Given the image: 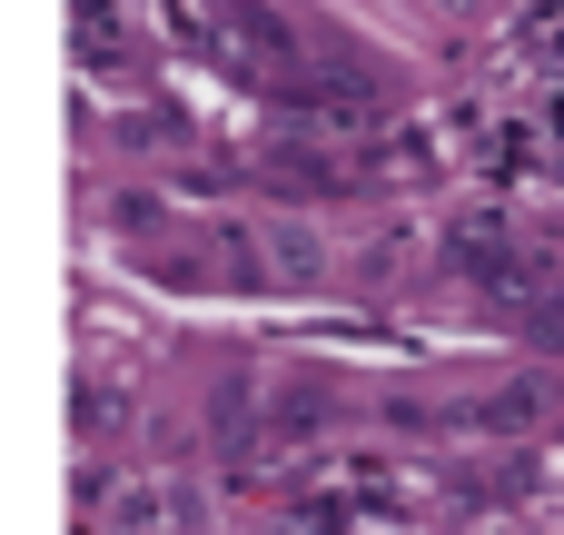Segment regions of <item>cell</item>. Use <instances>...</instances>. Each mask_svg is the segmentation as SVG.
Wrapping results in <instances>:
<instances>
[{"mask_svg": "<svg viewBox=\"0 0 564 535\" xmlns=\"http://www.w3.org/2000/svg\"><path fill=\"white\" fill-rule=\"evenodd\" d=\"M456 278H466L476 298H496L506 318H516V308H535V298L555 288V268H545L535 248H516V238H496V228H466V238H456Z\"/></svg>", "mask_w": 564, "mask_h": 535, "instance_id": "cell-1", "label": "cell"}, {"mask_svg": "<svg viewBox=\"0 0 564 535\" xmlns=\"http://www.w3.org/2000/svg\"><path fill=\"white\" fill-rule=\"evenodd\" d=\"M69 50H79V60L109 79V69L129 60V30H119V10H109V0H79V10H69Z\"/></svg>", "mask_w": 564, "mask_h": 535, "instance_id": "cell-2", "label": "cell"}, {"mask_svg": "<svg viewBox=\"0 0 564 535\" xmlns=\"http://www.w3.org/2000/svg\"><path fill=\"white\" fill-rule=\"evenodd\" d=\"M525 60H545L564 79V0H535V10H525Z\"/></svg>", "mask_w": 564, "mask_h": 535, "instance_id": "cell-3", "label": "cell"}, {"mask_svg": "<svg viewBox=\"0 0 564 535\" xmlns=\"http://www.w3.org/2000/svg\"><path fill=\"white\" fill-rule=\"evenodd\" d=\"M535 407H545V387H496V397L476 407V427H525Z\"/></svg>", "mask_w": 564, "mask_h": 535, "instance_id": "cell-4", "label": "cell"}]
</instances>
